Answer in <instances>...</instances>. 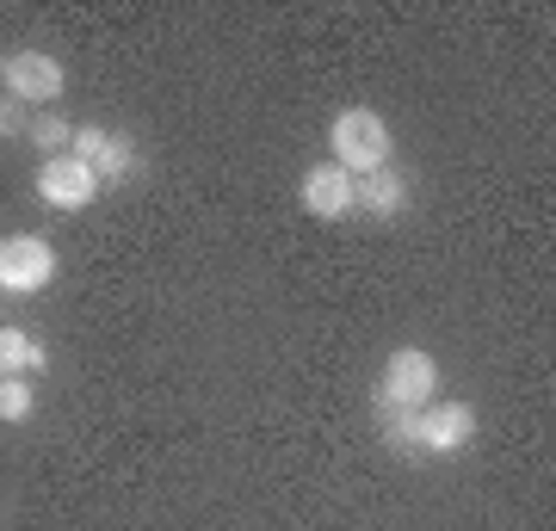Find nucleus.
Masks as SVG:
<instances>
[{"label": "nucleus", "instance_id": "obj_1", "mask_svg": "<svg viewBox=\"0 0 556 531\" xmlns=\"http://www.w3.org/2000/svg\"><path fill=\"white\" fill-rule=\"evenodd\" d=\"M328 142H334V167H346L353 179L390 167V149H396L390 124H383L371 105H346L334 118V130H328Z\"/></svg>", "mask_w": 556, "mask_h": 531}, {"label": "nucleus", "instance_id": "obj_2", "mask_svg": "<svg viewBox=\"0 0 556 531\" xmlns=\"http://www.w3.org/2000/svg\"><path fill=\"white\" fill-rule=\"evenodd\" d=\"M433 395H439V358L420 353V346H396L390 365H383V383H378V414H390V408L415 414Z\"/></svg>", "mask_w": 556, "mask_h": 531}, {"label": "nucleus", "instance_id": "obj_3", "mask_svg": "<svg viewBox=\"0 0 556 531\" xmlns=\"http://www.w3.org/2000/svg\"><path fill=\"white\" fill-rule=\"evenodd\" d=\"M477 439V408L470 402H427L415 414V452L420 457H457Z\"/></svg>", "mask_w": 556, "mask_h": 531}, {"label": "nucleus", "instance_id": "obj_4", "mask_svg": "<svg viewBox=\"0 0 556 531\" xmlns=\"http://www.w3.org/2000/svg\"><path fill=\"white\" fill-rule=\"evenodd\" d=\"M68 155L80 167H93V179L105 186H124L130 167H137V142L124 137V130H100V124H75V142H68Z\"/></svg>", "mask_w": 556, "mask_h": 531}, {"label": "nucleus", "instance_id": "obj_5", "mask_svg": "<svg viewBox=\"0 0 556 531\" xmlns=\"http://www.w3.org/2000/svg\"><path fill=\"white\" fill-rule=\"evenodd\" d=\"M56 278V248L38 236H13L0 241V291L7 296H38Z\"/></svg>", "mask_w": 556, "mask_h": 531}, {"label": "nucleus", "instance_id": "obj_6", "mask_svg": "<svg viewBox=\"0 0 556 531\" xmlns=\"http://www.w3.org/2000/svg\"><path fill=\"white\" fill-rule=\"evenodd\" d=\"M7 93L20 99V105H56L62 99V62L50 50H20V56H7Z\"/></svg>", "mask_w": 556, "mask_h": 531}, {"label": "nucleus", "instance_id": "obj_7", "mask_svg": "<svg viewBox=\"0 0 556 531\" xmlns=\"http://www.w3.org/2000/svg\"><path fill=\"white\" fill-rule=\"evenodd\" d=\"M38 198L50 211H87L100 198V179H93V167H80L75 155H50L38 167Z\"/></svg>", "mask_w": 556, "mask_h": 531}, {"label": "nucleus", "instance_id": "obj_8", "mask_svg": "<svg viewBox=\"0 0 556 531\" xmlns=\"http://www.w3.org/2000/svg\"><path fill=\"white\" fill-rule=\"evenodd\" d=\"M353 186H358V179L346 174V167L321 161V167H309V174H303V211H309V217H321V223L353 217Z\"/></svg>", "mask_w": 556, "mask_h": 531}, {"label": "nucleus", "instance_id": "obj_9", "mask_svg": "<svg viewBox=\"0 0 556 531\" xmlns=\"http://www.w3.org/2000/svg\"><path fill=\"white\" fill-rule=\"evenodd\" d=\"M353 211H371V217H402L408 211V179L378 167V174H365L353 186Z\"/></svg>", "mask_w": 556, "mask_h": 531}, {"label": "nucleus", "instance_id": "obj_10", "mask_svg": "<svg viewBox=\"0 0 556 531\" xmlns=\"http://www.w3.org/2000/svg\"><path fill=\"white\" fill-rule=\"evenodd\" d=\"M43 365H50V353L25 328H0V377H38Z\"/></svg>", "mask_w": 556, "mask_h": 531}, {"label": "nucleus", "instance_id": "obj_11", "mask_svg": "<svg viewBox=\"0 0 556 531\" xmlns=\"http://www.w3.org/2000/svg\"><path fill=\"white\" fill-rule=\"evenodd\" d=\"M25 142H31V149H43V161H50V155H68L75 124L62 118V112H38V118L25 124Z\"/></svg>", "mask_w": 556, "mask_h": 531}, {"label": "nucleus", "instance_id": "obj_12", "mask_svg": "<svg viewBox=\"0 0 556 531\" xmlns=\"http://www.w3.org/2000/svg\"><path fill=\"white\" fill-rule=\"evenodd\" d=\"M31 408H38V390L25 377H0V420L20 427V420H31Z\"/></svg>", "mask_w": 556, "mask_h": 531}, {"label": "nucleus", "instance_id": "obj_13", "mask_svg": "<svg viewBox=\"0 0 556 531\" xmlns=\"http://www.w3.org/2000/svg\"><path fill=\"white\" fill-rule=\"evenodd\" d=\"M25 124H31V112L7 93V99H0V137H25Z\"/></svg>", "mask_w": 556, "mask_h": 531}, {"label": "nucleus", "instance_id": "obj_14", "mask_svg": "<svg viewBox=\"0 0 556 531\" xmlns=\"http://www.w3.org/2000/svg\"><path fill=\"white\" fill-rule=\"evenodd\" d=\"M0 75H7V56H0Z\"/></svg>", "mask_w": 556, "mask_h": 531}]
</instances>
